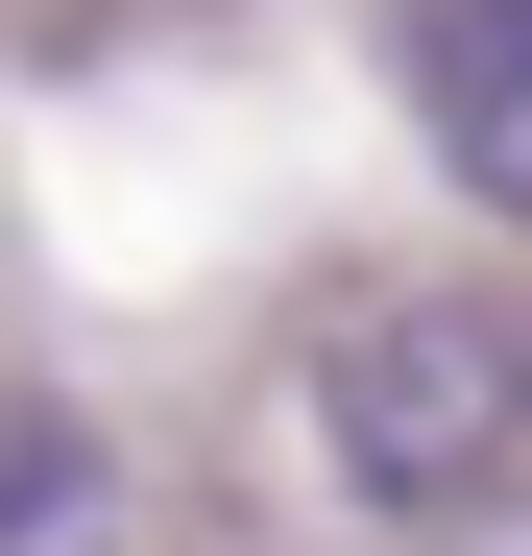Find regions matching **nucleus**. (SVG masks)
<instances>
[{"label": "nucleus", "mask_w": 532, "mask_h": 556, "mask_svg": "<svg viewBox=\"0 0 532 556\" xmlns=\"http://www.w3.org/2000/svg\"><path fill=\"white\" fill-rule=\"evenodd\" d=\"M315 459H339L388 532L532 508V315H484V291H364V315L315 339Z\"/></svg>", "instance_id": "nucleus-1"}, {"label": "nucleus", "mask_w": 532, "mask_h": 556, "mask_svg": "<svg viewBox=\"0 0 532 556\" xmlns=\"http://www.w3.org/2000/svg\"><path fill=\"white\" fill-rule=\"evenodd\" d=\"M411 122L484 218H532V0H411Z\"/></svg>", "instance_id": "nucleus-2"}]
</instances>
